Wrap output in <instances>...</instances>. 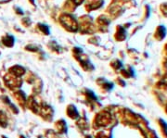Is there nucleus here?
<instances>
[{
  "instance_id": "4",
  "label": "nucleus",
  "mask_w": 167,
  "mask_h": 138,
  "mask_svg": "<svg viewBox=\"0 0 167 138\" xmlns=\"http://www.w3.org/2000/svg\"><path fill=\"white\" fill-rule=\"evenodd\" d=\"M8 38H9V39L11 40V41H13V38L11 37V36H8ZM5 40H7V42H4V44H5V45H9V40H8L7 38H5Z\"/></svg>"
},
{
  "instance_id": "5",
  "label": "nucleus",
  "mask_w": 167,
  "mask_h": 138,
  "mask_svg": "<svg viewBox=\"0 0 167 138\" xmlns=\"http://www.w3.org/2000/svg\"><path fill=\"white\" fill-rule=\"evenodd\" d=\"M73 1H74L76 5H80V4L84 1V0H73Z\"/></svg>"
},
{
  "instance_id": "1",
  "label": "nucleus",
  "mask_w": 167,
  "mask_h": 138,
  "mask_svg": "<svg viewBox=\"0 0 167 138\" xmlns=\"http://www.w3.org/2000/svg\"><path fill=\"white\" fill-rule=\"evenodd\" d=\"M59 20H61V24L64 27H66L68 30H70V31H76L77 30V22L71 15L63 14Z\"/></svg>"
},
{
  "instance_id": "3",
  "label": "nucleus",
  "mask_w": 167,
  "mask_h": 138,
  "mask_svg": "<svg viewBox=\"0 0 167 138\" xmlns=\"http://www.w3.org/2000/svg\"><path fill=\"white\" fill-rule=\"evenodd\" d=\"M161 11L165 17H167V2L161 5Z\"/></svg>"
},
{
  "instance_id": "2",
  "label": "nucleus",
  "mask_w": 167,
  "mask_h": 138,
  "mask_svg": "<svg viewBox=\"0 0 167 138\" xmlns=\"http://www.w3.org/2000/svg\"><path fill=\"white\" fill-rule=\"evenodd\" d=\"M103 1L102 0H96V1H94L92 4L89 5V9H94V8H98L101 5H102Z\"/></svg>"
}]
</instances>
